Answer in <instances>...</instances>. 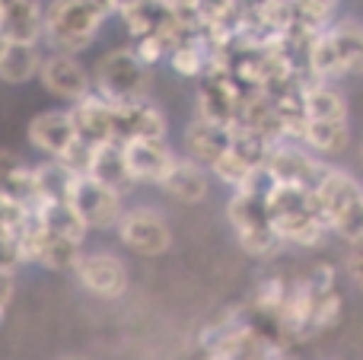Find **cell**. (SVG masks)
<instances>
[{
  "mask_svg": "<svg viewBox=\"0 0 363 360\" xmlns=\"http://www.w3.org/2000/svg\"><path fill=\"white\" fill-rule=\"evenodd\" d=\"M315 201L325 217L332 236L345 240L347 246L363 242V182L347 169L328 166L325 179L315 189Z\"/></svg>",
  "mask_w": 363,
  "mask_h": 360,
  "instance_id": "1",
  "label": "cell"
},
{
  "mask_svg": "<svg viewBox=\"0 0 363 360\" xmlns=\"http://www.w3.org/2000/svg\"><path fill=\"white\" fill-rule=\"evenodd\" d=\"M106 10L96 0H55L45 10V35L61 55H80L99 32Z\"/></svg>",
  "mask_w": 363,
  "mask_h": 360,
  "instance_id": "2",
  "label": "cell"
},
{
  "mask_svg": "<svg viewBox=\"0 0 363 360\" xmlns=\"http://www.w3.org/2000/svg\"><path fill=\"white\" fill-rule=\"evenodd\" d=\"M93 86L96 96H102L112 106L144 102L147 86H150V70H147V64L138 61L134 48H115L96 64Z\"/></svg>",
  "mask_w": 363,
  "mask_h": 360,
  "instance_id": "3",
  "label": "cell"
},
{
  "mask_svg": "<svg viewBox=\"0 0 363 360\" xmlns=\"http://www.w3.org/2000/svg\"><path fill=\"white\" fill-rule=\"evenodd\" d=\"M115 233L121 246L140 259H160L172 249V227L157 208H128Z\"/></svg>",
  "mask_w": 363,
  "mask_h": 360,
  "instance_id": "4",
  "label": "cell"
},
{
  "mask_svg": "<svg viewBox=\"0 0 363 360\" xmlns=\"http://www.w3.org/2000/svg\"><path fill=\"white\" fill-rule=\"evenodd\" d=\"M70 204L77 208V214L83 217V223L89 227V233H106V230H118L121 217H125V195H118L115 189L102 185L93 176H77L74 195Z\"/></svg>",
  "mask_w": 363,
  "mask_h": 360,
  "instance_id": "5",
  "label": "cell"
},
{
  "mask_svg": "<svg viewBox=\"0 0 363 360\" xmlns=\"http://www.w3.org/2000/svg\"><path fill=\"white\" fill-rule=\"evenodd\" d=\"M77 284L96 300H118L128 293L131 274L121 255L108 252V249H96V252H83L80 265L74 271Z\"/></svg>",
  "mask_w": 363,
  "mask_h": 360,
  "instance_id": "6",
  "label": "cell"
},
{
  "mask_svg": "<svg viewBox=\"0 0 363 360\" xmlns=\"http://www.w3.org/2000/svg\"><path fill=\"white\" fill-rule=\"evenodd\" d=\"M38 83H42V89L48 96L70 102V106H77V102H83L86 96L96 93L89 70L74 55H61V51L45 55L42 70H38Z\"/></svg>",
  "mask_w": 363,
  "mask_h": 360,
  "instance_id": "7",
  "label": "cell"
},
{
  "mask_svg": "<svg viewBox=\"0 0 363 360\" xmlns=\"http://www.w3.org/2000/svg\"><path fill=\"white\" fill-rule=\"evenodd\" d=\"M26 140L32 150H38L45 159H64L77 147L80 134L74 128L70 108H48L29 118L26 125Z\"/></svg>",
  "mask_w": 363,
  "mask_h": 360,
  "instance_id": "8",
  "label": "cell"
},
{
  "mask_svg": "<svg viewBox=\"0 0 363 360\" xmlns=\"http://www.w3.org/2000/svg\"><path fill=\"white\" fill-rule=\"evenodd\" d=\"M125 150V163L131 169V179L138 185H163V179L172 172L179 153L169 147V140H147V137H134L121 144Z\"/></svg>",
  "mask_w": 363,
  "mask_h": 360,
  "instance_id": "9",
  "label": "cell"
},
{
  "mask_svg": "<svg viewBox=\"0 0 363 360\" xmlns=\"http://www.w3.org/2000/svg\"><path fill=\"white\" fill-rule=\"evenodd\" d=\"M166 131H169V121H166L163 108L153 106L150 99L131 102V106H115V140L118 144L134 137L166 140Z\"/></svg>",
  "mask_w": 363,
  "mask_h": 360,
  "instance_id": "10",
  "label": "cell"
},
{
  "mask_svg": "<svg viewBox=\"0 0 363 360\" xmlns=\"http://www.w3.org/2000/svg\"><path fill=\"white\" fill-rule=\"evenodd\" d=\"M70 118L74 128L80 134V140H86L89 147H102V144H118L115 140V106L106 102L102 96H86L83 102L70 106Z\"/></svg>",
  "mask_w": 363,
  "mask_h": 360,
  "instance_id": "11",
  "label": "cell"
},
{
  "mask_svg": "<svg viewBox=\"0 0 363 360\" xmlns=\"http://www.w3.org/2000/svg\"><path fill=\"white\" fill-rule=\"evenodd\" d=\"M211 179H213L211 169H204L201 163H194V159H188V157H179L172 172L163 179V185H160V191H163L166 198H172L176 204L191 208V204H201L211 195Z\"/></svg>",
  "mask_w": 363,
  "mask_h": 360,
  "instance_id": "12",
  "label": "cell"
},
{
  "mask_svg": "<svg viewBox=\"0 0 363 360\" xmlns=\"http://www.w3.org/2000/svg\"><path fill=\"white\" fill-rule=\"evenodd\" d=\"M233 144V128H217V125H207V121L194 118L188 121L185 134H182V157L194 159L201 163L204 169H211Z\"/></svg>",
  "mask_w": 363,
  "mask_h": 360,
  "instance_id": "13",
  "label": "cell"
},
{
  "mask_svg": "<svg viewBox=\"0 0 363 360\" xmlns=\"http://www.w3.org/2000/svg\"><path fill=\"white\" fill-rule=\"evenodd\" d=\"M0 198L16 208H38L35 166H29L16 150H6V147H0Z\"/></svg>",
  "mask_w": 363,
  "mask_h": 360,
  "instance_id": "14",
  "label": "cell"
},
{
  "mask_svg": "<svg viewBox=\"0 0 363 360\" xmlns=\"http://www.w3.org/2000/svg\"><path fill=\"white\" fill-rule=\"evenodd\" d=\"M306 121H351V106L335 83H303Z\"/></svg>",
  "mask_w": 363,
  "mask_h": 360,
  "instance_id": "15",
  "label": "cell"
},
{
  "mask_svg": "<svg viewBox=\"0 0 363 360\" xmlns=\"http://www.w3.org/2000/svg\"><path fill=\"white\" fill-rule=\"evenodd\" d=\"M77 185V172L61 159H42L35 163V201L42 204H61L70 201Z\"/></svg>",
  "mask_w": 363,
  "mask_h": 360,
  "instance_id": "16",
  "label": "cell"
},
{
  "mask_svg": "<svg viewBox=\"0 0 363 360\" xmlns=\"http://www.w3.org/2000/svg\"><path fill=\"white\" fill-rule=\"evenodd\" d=\"M300 144L319 159L341 157L351 147V121H306Z\"/></svg>",
  "mask_w": 363,
  "mask_h": 360,
  "instance_id": "17",
  "label": "cell"
},
{
  "mask_svg": "<svg viewBox=\"0 0 363 360\" xmlns=\"http://www.w3.org/2000/svg\"><path fill=\"white\" fill-rule=\"evenodd\" d=\"M86 176L99 179L102 185L115 189L118 195H128V191L138 185L131 179V169H128V163H125V150H121V144H102V147H96L93 166H89Z\"/></svg>",
  "mask_w": 363,
  "mask_h": 360,
  "instance_id": "18",
  "label": "cell"
},
{
  "mask_svg": "<svg viewBox=\"0 0 363 360\" xmlns=\"http://www.w3.org/2000/svg\"><path fill=\"white\" fill-rule=\"evenodd\" d=\"M45 55L38 51V45L29 42H6L0 51V80L4 83H29L32 77H38Z\"/></svg>",
  "mask_w": 363,
  "mask_h": 360,
  "instance_id": "19",
  "label": "cell"
},
{
  "mask_svg": "<svg viewBox=\"0 0 363 360\" xmlns=\"http://www.w3.org/2000/svg\"><path fill=\"white\" fill-rule=\"evenodd\" d=\"M226 220L230 227L239 233H249V230L268 227L271 214H268V198L252 195V191H233L230 201H226Z\"/></svg>",
  "mask_w": 363,
  "mask_h": 360,
  "instance_id": "20",
  "label": "cell"
},
{
  "mask_svg": "<svg viewBox=\"0 0 363 360\" xmlns=\"http://www.w3.org/2000/svg\"><path fill=\"white\" fill-rule=\"evenodd\" d=\"M38 217H42L45 230L55 236H61V240H70L77 242V246H83L89 236V227L83 223V217L77 214V208L70 201H61V204H42L38 208Z\"/></svg>",
  "mask_w": 363,
  "mask_h": 360,
  "instance_id": "21",
  "label": "cell"
},
{
  "mask_svg": "<svg viewBox=\"0 0 363 360\" xmlns=\"http://www.w3.org/2000/svg\"><path fill=\"white\" fill-rule=\"evenodd\" d=\"M332 38L338 45L341 64H345L347 77L363 74V26L354 23V19H345V23L332 26Z\"/></svg>",
  "mask_w": 363,
  "mask_h": 360,
  "instance_id": "22",
  "label": "cell"
},
{
  "mask_svg": "<svg viewBox=\"0 0 363 360\" xmlns=\"http://www.w3.org/2000/svg\"><path fill=\"white\" fill-rule=\"evenodd\" d=\"M255 169H262V166H252L249 159H245L242 153L233 150V144H230V150H226L223 157L211 166V176L217 179V182H223L226 189L239 191V189H245V185H249V179L255 176Z\"/></svg>",
  "mask_w": 363,
  "mask_h": 360,
  "instance_id": "23",
  "label": "cell"
},
{
  "mask_svg": "<svg viewBox=\"0 0 363 360\" xmlns=\"http://www.w3.org/2000/svg\"><path fill=\"white\" fill-rule=\"evenodd\" d=\"M239 249L252 259H274L277 252L284 249V240L277 236V230L271 227H258V230H249V233H239Z\"/></svg>",
  "mask_w": 363,
  "mask_h": 360,
  "instance_id": "24",
  "label": "cell"
},
{
  "mask_svg": "<svg viewBox=\"0 0 363 360\" xmlns=\"http://www.w3.org/2000/svg\"><path fill=\"white\" fill-rule=\"evenodd\" d=\"M345 316V297L341 291L332 293H315V310H313V322H309V335H319V332H328L341 322Z\"/></svg>",
  "mask_w": 363,
  "mask_h": 360,
  "instance_id": "25",
  "label": "cell"
},
{
  "mask_svg": "<svg viewBox=\"0 0 363 360\" xmlns=\"http://www.w3.org/2000/svg\"><path fill=\"white\" fill-rule=\"evenodd\" d=\"M172 70L182 77H194V74H201L204 70V55L198 51V45H191V42H179L176 48H172Z\"/></svg>",
  "mask_w": 363,
  "mask_h": 360,
  "instance_id": "26",
  "label": "cell"
},
{
  "mask_svg": "<svg viewBox=\"0 0 363 360\" xmlns=\"http://www.w3.org/2000/svg\"><path fill=\"white\" fill-rule=\"evenodd\" d=\"M163 51H166V42L157 35V32H153V35H144L138 45H134V55H138V61L147 64V67H150V64H157L160 57H163Z\"/></svg>",
  "mask_w": 363,
  "mask_h": 360,
  "instance_id": "27",
  "label": "cell"
},
{
  "mask_svg": "<svg viewBox=\"0 0 363 360\" xmlns=\"http://www.w3.org/2000/svg\"><path fill=\"white\" fill-rule=\"evenodd\" d=\"M347 274H351V281L363 293V242L360 246H351V255H347Z\"/></svg>",
  "mask_w": 363,
  "mask_h": 360,
  "instance_id": "28",
  "label": "cell"
},
{
  "mask_svg": "<svg viewBox=\"0 0 363 360\" xmlns=\"http://www.w3.org/2000/svg\"><path fill=\"white\" fill-rule=\"evenodd\" d=\"M13 293H16V271H0V306L10 310Z\"/></svg>",
  "mask_w": 363,
  "mask_h": 360,
  "instance_id": "29",
  "label": "cell"
},
{
  "mask_svg": "<svg viewBox=\"0 0 363 360\" xmlns=\"http://www.w3.org/2000/svg\"><path fill=\"white\" fill-rule=\"evenodd\" d=\"M64 360H86V357H80V354H74V357H64Z\"/></svg>",
  "mask_w": 363,
  "mask_h": 360,
  "instance_id": "30",
  "label": "cell"
},
{
  "mask_svg": "<svg viewBox=\"0 0 363 360\" xmlns=\"http://www.w3.org/2000/svg\"><path fill=\"white\" fill-rule=\"evenodd\" d=\"M4 316H6V310H4V306H0V322H4Z\"/></svg>",
  "mask_w": 363,
  "mask_h": 360,
  "instance_id": "31",
  "label": "cell"
},
{
  "mask_svg": "<svg viewBox=\"0 0 363 360\" xmlns=\"http://www.w3.org/2000/svg\"><path fill=\"white\" fill-rule=\"evenodd\" d=\"M360 163H363V144H360Z\"/></svg>",
  "mask_w": 363,
  "mask_h": 360,
  "instance_id": "32",
  "label": "cell"
}]
</instances>
